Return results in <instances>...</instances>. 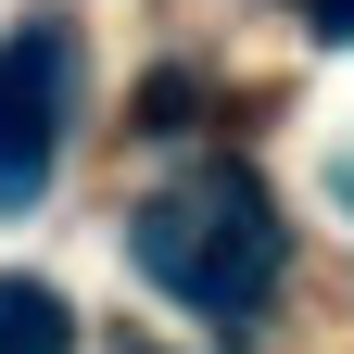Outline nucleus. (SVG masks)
<instances>
[{
    "mask_svg": "<svg viewBox=\"0 0 354 354\" xmlns=\"http://www.w3.org/2000/svg\"><path fill=\"white\" fill-rule=\"evenodd\" d=\"M127 253L190 317H253L279 291V266H291V228H279V203H266L253 165H190L177 190H152L127 215Z\"/></svg>",
    "mask_w": 354,
    "mask_h": 354,
    "instance_id": "obj_1",
    "label": "nucleus"
},
{
    "mask_svg": "<svg viewBox=\"0 0 354 354\" xmlns=\"http://www.w3.org/2000/svg\"><path fill=\"white\" fill-rule=\"evenodd\" d=\"M64 114H76V38L64 26H13L0 38V215H26L51 190Z\"/></svg>",
    "mask_w": 354,
    "mask_h": 354,
    "instance_id": "obj_2",
    "label": "nucleus"
},
{
    "mask_svg": "<svg viewBox=\"0 0 354 354\" xmlns=\"http://www.w3.org/2000/svg\"><path fill=\"white\" fill-rule=\"evenodd\" d=\"M0 354H76V304L51 279H0Z\"/></svg>",
    "mask_w": 354,
    "mask_h": 354,
    "instance_id": "obj_3",
    "label": "nucleus"
},
{
    "mask_svg": "<svg viewBox=\"0 0 354 354\" xmlns=\"http://www.w3.org/2000/svg\"><path fill=\"white\" fill-rule=\"evenodd\" d=\"M304 26H317L329 51H354V0H304Z\"/></svg>",
    "mask_w": 354,
    "mask_h": 354,
    "instance_id": "obj_4",
    "label": "nucleus"
}]
</instances>
